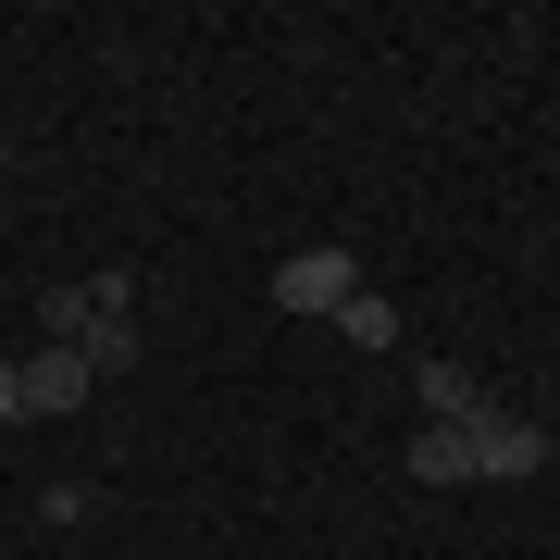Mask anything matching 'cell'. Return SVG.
<instances>
[{"mask_svg": "<svg viewBox=\"0 0 560 560\" xmlns=\"http://www.w3.org/2000/svg\"><path fill=\"white\" fill-rule=\"evenodd\" d=\"M361 300V249L349 237H312L300 261H275V312H300V324H337Z\"/></svg>", "mask_w": 560, "mask_h": 560, "instance_id": "cell-1", "label": "cell"}, {"mask_svg": "<svg viewBox=\"0 0 560 560\" xmlns=\"http://www.w3.org/2000/svg\"><path fill=\"white\" fill-rule=\"evenodd\" d=\"M548 423H523V411H474V486H523V474H548Z\"/></svg>", "mask_w": 560, "mask_h": 560, "instance_id": "cell-2", "label": "cell"}, {"mask_svg": "<svg viewBox=\"0 0 560 560\" xmlns=\"http://www.w3.org/2000/svg\"><path fill=\"white\" fill-rule=\"evenodd\" d=\"M13 374H25V423H50V411H88V386H101L75 349H25Z\"/></svg>", "mask_w": 560, "mask_h": 560, "instance_id": "cell-3", "label": "cell"}, {"mask_svg": "<svg viewBox=\"0 0 560 560\" xmlns=\"http://www.w3.org/2000/svg\"><path fill=\"white\" fill-rule=\"evenodd\" d=\"M399 474L411 486H474V423H423V436H399Z\"/></svg>", "mask_w": 560, "mask_h": 560, "instance_id": "cell-4", "label": "cell"}, {"mask_svg": "<svg viewBox=\"0 0 560 560\" xmlns=\"http://www.w3.org/2000/svg\"><path fill=\"white\" fill-rule=\"evenodd\" d=\"M474 411H486V386L460 361H423V423H474Z\"/></svg>", "mask_w": 560, "mask_h": 560, "instance_id": "cell-5", "label": "cell"}, {"mask_svg": "<svg viewBox=\"0 0 560 560\" xmlns=\"http://www.w3.org/2000/svg\"><path fill=\"white\" fill-rule=\"evenodd\" d=\"M337 337H349V349H399V312H386V300H374V287H361V300L337 312Z\"/></svg>", "mask_w": 560, "mask_h": 560, "instance_id": "cell-6", "label": "cell"}, {"mask_svg": "<svg viewBox=\"0 0 560 560\" xmlns=\"http://www.w3.org/2000/svg\"><path fill=\"white\" fill-rule=\"evenodd\" d=\"M0 423H25V374H13V361H0Z\"/></svg>", "mask_w": 560, "mask_h": 560, "instance_id": "cell-7", "label": "cell"}]
</instances>
